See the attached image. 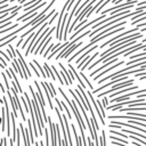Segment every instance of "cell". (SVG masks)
<instances>
[{
  "label": "cell",
  "mask_w": 146,
  "mask_h": 146,
  "mask_svg": "<svg viewBox=\"0 0 146 146\" xmlns=\"http://www.w3.org/2000/svg\"><path fill=\"white\" fill-rule=\"evenodd\" d=\"M58 91L60 92V95L63 96V98L66 100V103H67V105L71 107V110L73 111V113H74V115H75V119H76V121H78L79 128H80V132H81V138H82V141H83V146H87L86 136H84V129H86V128H84V122L82 121V116L80 115V112H79V110H78L76 104H75L74 102L70 100V99L67 98V96H66V94L63 91V88H62V87H59V88H58Z\"/></svg>",
  "instance_id": "obj_1"
},
{
  "label": "cell",
  "mask_w": 146,
  "mask_h": 146,
  "mask_svg": "<svg viewBox=\"0 0 146 146\" xmlns=\"http://www.w3.org/2000/svg\"><path fill=\"white\" fill-rule=\"evenodd\" d=\"M29 90H30V92H31V95H32V106H33V110H34V113H35V116H36V124H38V129H39V135H40V137H41V136L43 135V132H44L43 129L46 128L44 121H43L42 115H41L42 111L39 108V102H36L38 97H36L35 91L33 90L32 86H29Z\"/></svg>",
  "instance_id": "obj_2"
},
{
  "label": "cell",
  "mask_w": 146,
  "mask_h": 146,
  "mask_svg": "<svg viewBox=\"0 0 146 146\" xmlns=\"http://www.w3.org/2000/svg\"><path fill=\"white\" fill-rule=\"evenodd\" d=\"M133 81H135L133 79H130V80H128V81L116 83V84H114V87H113L112 89H108L107 91H104V92L98 94L97 97H98V98H100V97H105V95H107V94H113V92H115V90H119V89H125L127 87H131V86H133Z\"/></svg>",
  "instance_id": "obj_3"
},
{
  "label": "cell",
  "mask_w": 146,
  "mask_h": 146,
  "mask_svg": "<svg viewBox=\"0 0 146 146\" xmlns=\"http://www.w3.org/2000/svg\"><path fill=\"white\" fill-rule=\"evenodd\" d=\"M141 94H146V88H144V89H141V90H137V91H131V92L125 94V95H123V96H117V97L113 98L112 100H110V103H113V102L121 103L122 100L129 99L130 97H132V96H135V95H137V96H138V95H141Z\"/></svg>",
  "instance_id": "obj_4"
},
{
  "label": "cell",
  "mask_w": 146,
  "mask_h": 146,
  "mask_svg": "<svg viewBox=\"0 0 146 146\" xmlns=\"http://www.w3.org/2000/svg\"><path fill=\"white\" fill-rule=\"evenodd\" d=\"M16 54L18 55V60H19L21 67H22V70H23V73H24V75H25V80H27V79H29V78L32 75V73H31V71H30V68H29L27 64L25 63V60H24V58H23L22 54L19 52L18 48H17V50H16Z\"/></svg>",
  "instance_id": "obj_5"
},
{
  "label": "cell",
  "mask_w": 146,
  "mask_h": 146,
  "mask_svg": "<svg viewBox=\"0 0 146 146\" xmlns=\"http://www.w3.org/2000/svg\"><path fill=\"white\" fill-rule=\"evenodd\" d=\"M86 91H87V95L89 96L91 103L94 104V108L96 110V112H97V114H98V116H99V119H100V123H102L103 125H105V119H104V116H103V114H102V111L99 110V106H98V104H97V99H95V98L92 97L91 90H86Z\"/></svg>",
  "instance_id": "obj_6"
},
{
  "label": "cell",
  "mask_w": 146,
  "mask_h": 146,
  "mask_svg": "<svg viewBox=\"0 0 146 146\" xmlns=\"http://www.w3.org/2000/svg\"><path fill=\"white\" fill-rule=\"evenodd\" d=\"M10 90L14 92V98H15V102H16V104H17V107H18V111H19V114H21V117L23 119V121H27V119H26V116H25V113H24V111H23V107H22V105H21L22 99H21V98H18V96H17L18 90H17V89H15L14 87H13V88H10Z\"/></svg>",
  "instance_id": "obj_7"
},
{
  "label": "cell",
  "mask_w": 146,
  "mask_h": 146,
  "mask_svg": "<svg viewBox=\"0 0 146 146\" xmlns=\"http://www.w3.org/2000/svg\"><path fill=\"white\" fill-rule=\"evenodd\" d=\"M48 123L50 127V138H51V146H56V137H57V132H56V124L52 122L51 117L48 116Z\"/></svg>",
  "instance_id": "obj_8"
},
{
  "label": "cell",
  "mask_w": 146,
  "mask_h": 146,
  "mask_svg": "<svg viewBox=\"0 0 146 146\" xmlns=\"http://www.w3.org/2000/svg\"><path fill=\"white\" fill-rule=\"evenodd\" d=\"M122 64H124V62H123V60H121V62H117V63H115V64H113V65H112V66H110L108 68H106V70H104V71H103L102 73H98V74H97L96 76H94V80H95V81H96V80H98V79H99V78H100L102 75H104V74H106V73H108L110 71H113L114 68H116V67H119V66H121Z\"/></svg>",
  "instance_id": "obj_9"
},
{
  "label": "cell",
  "mask_w": 146,
  "mask_h": 146,
  "mask_svg": "<svg viewBox=\"0 0 146 146\" xmlns=\"http://www.w3.org/2000/svg\"><path fill=\"white\" fill-rule=\"evenodd\" d=\"M68 67H70V70L72 71V73L74 74V76H75V79L79 81V84L83 88V89H86V87H87V84L84 83V81H83V79L81 78V75H80V73H78L76 71H75V68L72 66V64H68Z\"/></svg>",
  "instance_id": "obj_10"
},
{
  "label": "cell",
  "mask_w": 146,
  "mask_h": 146,
  "mask_svg": "<svg viewBox=\"0 0 146 146\" xmlns=\"http://www.w3.org/2000/svg\"><path fill=\"white\" fill-rule=\"evenodd\" d=\"M137 89H138V86H131V87H128V88L122 89V90H120V91H115V92L111 94V95H110V98L113 99V98L117 97L119 95H121V94H123V92H125V91H132V90H137Z\"/></svg>",
  "instance_id": "obj_11"
},
{
  "label": "cell",
  "mask_w": 146,
  "mask_h": 146,
  "mask_svg": "<svg viewBox=\"0 0 146 146\" xmlns=\"http://www.w3.org/2000/svg\"><path fill=\"white\" fill-rule=\"evenodd\" d=\"M7 94H8V98H9V102H10V104H11V107H13V114L15 115V117H17V116H18V114H17L18 107H17V104H16V102H15V98L11 96V94H10L9 90H7Z\"/></svg>",
  "instance_id": "obj_12"
},
{
  "label": "cell",
  "mask_w": 146,
  "mask_h": 146,
  "mask_svg": "<svg viewBox=\"0 0 146 146\" xmlns=\"http://www.w3.org/2000/svg\"><path fill=\"white\" fill-rule=\"evenodd\" d=\"M68 43H70V42H67V41H65V42H64V43H62L60 46H58V47H55V48L52 49V51H51V54H50V55H48V57H47V59H51V58H52V57H54V56H55V55H56V54H57V52H58L59 50L62 51V50H63V49H64V48H65V47H66V46H67Z\"/></svg>",
  "instance_id": "obj_13"
},
{
  "label": "cell",
  "mask_w": 146,
  "mask_h": 146,
  "mask_svg": "<svg viewBox=\"0 0 146 146\" xmlns=\"http://www.w3.org/2000/svg\"><path fill=\"white\" fill-rule=\"evenodd\" d=\"M6 119H7V114H6V108H5V106H3V107L1 108V130H2V131L7 130Z\"/></svg>",
  "instance_id": "obj_14"
},
{
  "label": "cell",
  "mask_w": 146,
  "mask_h": 146,
  "mask_svg": "<svg viewBox=\"0 0 146 146\" xmlns=\"http://www.w3.org/2000/svg\"><path fill=\"white\" fill-rule=\"evenodd\" d=\"M43 67H44V70H46V72H47V75H48V78H51L54 81H56V74H54V71H52V68L47 64V63H44L43 64Z\"/></svg>",
  "instance_id": "obj_15"
},
{
  "label": "cell",
  "mask_w": 146,
  "mask_h": 146,
  "mask_svg": "<svg viewBox=\"0 0 146 146\" xmlns=\"http://www.w3.org/2000/svg\"><path fill=\"white\" fill-rule=\"evenodd\" d=\"M71 128L73 129V135H74V137H75V140H76V146H83V141H82V138L78 135V132H76V129H75V127H74V124H71Z\"/></svg>",
  "instance_id": "obj_16"
},
{
  "label": "cell",
  "mask_w": 146,
  "mask_h": 146,
  "mask_svg": "<svg viewBox=\"0 0 146 146\" xmlns=\"http://www.w3.org/2000/svg\"><path fill=\"white\" fill-rule=\"evenodd\" d=\"M80 46H82V41H80V42L75 43V44H74L73 47H71V48H70V49H68V50H67V51H66V52L64 54L63 58H67V57H68V56H70V55H71V54H72V52H73V51L75 50V49H78V48H79Z\"/></svg>",
  "instance_id": "obj_17"
},
{
  "label": "cell",
  "mask_w": 146,
  "mask_h": 146,
  "mask_svg": "<svg viewBox=\"0 0 146 146\" xmlns=\"http://www.w3.org/2000/svg\"><path fill=\"white\" fill-rule=\"evenodd\" d=\"M98 55H99V52H98V51H96V52H95V54H94V55L91 56V58H90V59H89V60H88V62H87V63H86V64H84V65H83V66L81 67L80 72H83V71H84V70H86V68H87L88 66H90V63H91V62H92V60H94V59H95V58H96V57H97Z\"/></svg>",
  "instance_id": "obj_18"
},
{
  "label": "cell",
  "mask_w": 146,
  "mask_h": 146,
  "mask_svg": "<svg viewBox=\"0 0 146 146\" xmlns=\"http://www.w3.org/2000/svg\"><path fill=\"white\" fill-rule=\"evenodd\" d=\"M32 62H33V63L36 65V67L39 68V72H40V74H41V76H42V78H44V79H46V78H48V76H47V73H43V70H42V67L40 66V64L36 62V59H33Z\"/></svg>",
  "instance_id": "obj_19"
},
{
  "label": "cell",
  "mask_w": 146,
  "mask_h": 146,
  "mask_svg": "<svg viewBox=\"0 0 146 146\" xmlns=\"http://www.w3.org/2000/svg\"><path fill=\"white\" fill-rule=\"evenodd\" d=\"M129 138H131V139H133L135 141H138V143H140V144H143V145H146V141H145L144 139H141L140 137H137V136L130 135V136H129Z\"/></svg>",
  "instance_id": "obj_20"
},
{
  "label": "cell",
  "mask_w": 146,
  "mask_h": 146,
  "mask_svg": "<svg viewBox=\"0 0 146 146\" xmlns=\"http://www.w3.org/2000/svg\"><path fill=\"white\" fill-rule=\"evenodd\" d=\"M18 26V23H16V24H13L11 26H9V27H7V29H5V30H1V34L3 35L6 32H9V31H11V30H14L15 27H17Z\"/></svg>",
  "instance_id": "obj_21"
},
{
  "label": "cell",
  "mask_w": 146,
  "mask_h": 146,
  "mask_svg": "<svg viewBox=\"0 0 146 146\" xmlns=\"http://www.w3.org/2000/svg\"><path fill=\"white\" fill-rule=\"evenodd\" d=\"M100 146H106V136L105 131L102 130V137H100Z\"/></svg>",
  "instance_id": "obj_22"
},
{
  "label": "cell",
  "mask_w": 146,
  "mask_h": 146,
  "mask_svg": "<svg viewBox=\"0 0 146 146\" xmlns=\"http://www.w3.org/2000/svg\"><path fill=\"white\" fill-rule=\"evenodd\" d=\"M30 67H31V68H32V71H33L35 74H36V76H38V78H39V76H41L40 72H39V71L36 70V67L34 66V63H33V62H32V63H30Z\"/></svg>",
  "instance_id": "obj_23"
},
{
  "label": "cell",
  "mask_w": 146,
  "mask_h": 146,
  "mask_svg": "<svg viewBox=\"0 0 146 146\" xmlns=\"http://www.w3.org/2000/svg\"><path fill=\"white\" fill-rule=\"evenodd\" d=\"M108 98L107 97H103V99H102V103H103V106L104 107H106L107 108V106H108Z\"/></svg>",
  "instance_id": "obj_24"
},
{
  "label": "cell",
  "mask_w": 146,
  "mask_h": 146,
  "mask_svg": "<svg viewBox=\"0 0 146 146\" xmlns=\"http://www.w3.org/2000/svg\"><path fill=\"white\" fill-rule=\"evenodd\" d=\"M0 55H1V56H2L7 62H9V60H10V57H9L8 55H6V52H5L3 50H1V51H0Z\"/></svg>",
  "instance_id": "obj_25"
},
{
  "label": "cell",
  "mask_w": 146,
  "mask_h": 146,
  "mask_svg": "<svg viewBox=\"0 0 146 146\" xmlns=\"http://www.w3.org/2000/svg\"><path fill=\"white\" fill-rule=\"evenodd\" d=\"M6 62H7V60H6V59H5V58L1 56V67H2V68H6V66H7Z\"/></svg>",
  "instance_id": "obj_26"
},
{
  "label": "cell",
  "mask_w": 146,
  "mask_h": 146,
  "mask_svg": "<svg viewBox=\"0 0 146 146\" xmlns=\"http://www.w3.org/2000/svg\"><path fill=\"white\" fill-rule=\"evenodd\" d=\"M23 40H24V38H21L18 41H17V43H16V46H17V48H18V46H21L22 43H23Z\"/></svg>",
  "instance_id": "obj_27"
},
{
  "label": "cell",
  "mask_w": 146,
  "mask_h": 146,
  "mask_svg": "<svg viewBox=\"0 0 146 146\" xmlns=\"http://www.w3.org/2000/svg\"><path fill=\"white\" fill-rule=\"evenodd\" d=\"M1 143H2V145H3V146H7V138H6V137H3V138L1 139Z\"/></svg>",
  "instance_id": "obj_28"
},
{
  "label": "cell",
  "mask_w": 146,
  "mask_h": 146,
  "mask_svg": "<svg viewBox=\"0 0 146 146\" xmlns=\"http://www.w3.org/2000/svg\"><path fill=\"white\" fill-rule=\"evenodd\" d=\"M13 1H15V0H1L0 3H1V5H5L6 2H13Z\"/></svg>",
  "instance_id": "obj_29"
},
{
  "label": "cell",
  "mask_w": 146,
  "mask_h": 146,
  "mask_svg": "<svg viewBox=\"0 0 146 146\" xmlns=\"http://www.w3.org/2000/svg\"><path fill=\"white\" fill-rule=\"evenodd\" d=\"M56 16H57V13H56V14H55V15H54L51 18H50V21H49V23H48V24H51V23L54 22V19H55V17H56Z\"/></svg>",
  "instance_id": "obj_30"
},
{
  "label": "cell",
  "mask_w": 146,
  "mask_h": 146,
  "mask_svg": "<svg viewBox=\"0 0 146 146\" xmlns=\"http://www.w3.org/2000/svg\"><path fill=\"white\" fill-rule=\"evenodd\" d=\"M50 84V88H51V90H52V92H54V95L56 96V91H55V87H54V84L52 83H49Z\"/></svg>",
  "instance_id": "obj_31"
},
{
  "label": "cell",
  "mask_w": 146,
  "mask_h": 146,
  "mask_svg": "<svg viewBox=\"0 0 146 146\" xmlns=\"http://www.w3.org/2000/svg\"><path fill=\"white\" fill-rule=\"evenodd\" d=\"M132 145H135V146H143V144H140V143H138V141H132Z\"/></svg>",
  "instance_id": "obj_32"
},
{
  "label": "cell",
  "mask_w": 146,
  "mask_h": 146,
  "mask_svg": "<svg viewBox=\"0 0 146 146\" xmlns=\"http://www.w3.org/2000/svg\"><path fill=\"white\" fill-rule=\"evenodd\" d=\"M88 146H95V145L91 143V137H89V138H88Z\"/></svg>",
  "instance_id": "obj_33"
},
{
  "label": "cell",
  "mask_w": 146,
  "mask_h": 146,
  "mask_svg": "<svg viewBox=\"0 0 146 146\" xmlns=\"http://www.w3.org/2000/svg\"><path fill=\"white\" fill-rule=\"evenodd\" d=\"M0 86H1V91H2V92H7V91H6V89H5V86H3V83H1Z\"/></svg>",
  "instance_id": "obj_34"
},
{
  "label": "cell",
  "mask_w": 146,
  "mask_h": 146,
  "mask_svg": "<svg viewBox=\"0 0 146 146\" xmlns=\"http://www.w3.org/2000/svg\"><path fill=\"white\" fill-rule=\"evenodd\" d=\"M9 144H10V146H14V139L13 138H9Z\"/></svg>",
  "instance_id": "obj_35"
},
{
  "label": "cell",
  "mask_w": 146,
  "mask_h": 146,
  "mask_svg": "<svg viewBox=\"0 0 146 146\" xmlns=\"http://www.w3.org/2000/svg\"><path fill=\"white\" fill-rule=\"evenodd\" d=\"M139 79H140V80H146V75H144V76H140Z\"/></svg>",
  "instance_id": "obj_36"
}]
</instances>
